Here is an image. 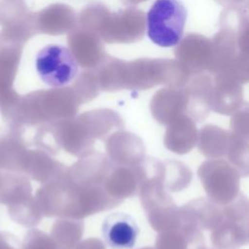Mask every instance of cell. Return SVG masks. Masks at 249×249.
I'll use <instances>...</instances> for the list:
<instances>
[{"label":"cell","instance_id":"obj_1","mask_svg":"<svg viewBox=\"0 0 249 249\" xmlns=\"http://www.w3.org/2000/svg\"><path fill=\"white\" fill-rule=\"evenodd\" d=\"M0 203L7 206L10 218L22 227L34 228L43 218L32 195L30 180L21 173L2 172Z\"/></svg>","mask_w":249,"mask_h":249},{"label":"cell","instance_id":"obj_2","mask_svg":"<svg viewBox=\"0 0 249 249\" xmlns=\"http://www.w3.org/2000/svg\"><path fill=\"white\" fill-rule=\"evenodd\" d=\"M187 10L180 0H156L147 14V35L156 45L174 47L182 39Z\"/></svg>","mask_w":249,"mask_h":249},{"label":"cell","instance_id":"obj_3","mask_svg":"<svg viewBox=\"0 0 249 249\" xmlns=\"http://www.w3.org/2000/svg\"><path fill=\"white\" fill-rule=\"evenodd\" d=\"M223 219L211 231V249H239L248 242V200L243 194L222 206Z\"/></svg>","mask_w":249,"mask_h":249},{"label":"cell","instance_id":"obj_4","mask_svg":"<svg viewBox=\"0 0 249 249\" xmlns=\"http://www.w3.org/2000/svg\"><path fill=\"white\" fill-rule=\"evenodd\" d=\"M208 199L219 206L233 200L239 194L240 174L225 160L211 159L201 163L197 170Z\"/></svg>","mask_w":249,"mask_h":249},{"label":"cell","instance_id":"obj_5","mask_svg":"<svg viewBox=\"0 0 249 249\" xmlns=\"http://www.w3.org/2000/svg\"><path fill=\"white\" fill-rule=\"evenodd\" d=\"M36 69L45 84L61 88L74 80L79 71V64L68 48L48 45L36 56Z\"/></svg>","mask_w":249,"mask_h":249},{"label":"cell","instance_id":"obj_6","mask_svg":"<svg viewBox=\"0 0 249 249\" xmlns=\"http://www.w3.org/2000/svg\"><path fill=\"white\" fill-rule=\"evenodd\" d=\"M114 163L104 154L90 151L67 168L66 176L73 183L84 187H104Z\"/></svg>","mask_w":249,"mask_h":249},{"label":"cell","instance_id":"obj_7","mask_svg":"<svg viewBox=\"0 0 249 249\" xmlns=\"http://www.w3.org/2000/svg\"><path fill=\"white\" fill-rule=\"evenodd\" d=\"M104 142L107 157L117 165L132 167L145 158L144 143L134 133L124 129L116 130Z\"/></svg>","mask_w":249,"mask_h":249},{"label":"cell","instance_id":"obj_8","mask_svg":"<svg viewBox=\"0 0 249 249\" xmlns=\"http://www.w3.org/2000/svg\"><path fill=\"white\" fill-rule=\"evenodd\" d=\"M102 236L112 249H131L139 229L135 220L126 213L117 212L105 217L101 227Z\"/></svg>","mask_w":249,"mask_h":249},{"label":"cell","instance_id":"obj_9","mask_svg":"<svg viewBox=\"0 0 249 249\" xmlns=\"http://www.w3.org/2000/svg\"><path fill=\"white\" fill-rule=\"evenodd\" d=\"M67 168L68 166L53 159L43 150H28L22 166V174L44 184L62 176Z\"/></svg>","mask_w":249,"mask_h":249},{"label":"cell","instance_id":"obj_10","mask_svg":"<svg viewBox=\"0 0 249 249\" xmlns=\"http://www.w3.org/2000/svg\"><path fill=\"white\" fill-rule=\"evenodd\" d=\"M183 223L193 225L200 231H212L223 219L222 207L209 199L199 197L180 207Z\"/></svg>","mask_w":249,"mask_h":249},{"label":"cell","instance_id":"obj_11","mask_svg":"<svg viewBox=\"0 0 249 249\" xmlns=\"http://www.w3.org/2000/svg\"><path fill=\"white\" fill-rule=\"evenodd\" d=\"M28 142L20 133L8 130L0 135V169L22 174Z\"/></svg>","mask_w":249,"mask_h":249},{"label":"cell","instance_id":"obj_12","mask_svg":"<svg viewBox=\"0 0 249 249\" xmlns=\"http://www.w3.org/2000/svg\"><path fill=\"white\" fill-rule=\"evenodd\" d=\"M197 134L196 125L191 119L178 118L167 124L163 143L166 149L175 154H187L196 145Z\"/></svg>","mask_w":249,"mask_h":249},{"label":"cell","instance_id":"obj_13","mask_svg":"<svg viewBox=\"0 0 249 249\" xmlns=\"http://www.w3.org/2000/svg\"><path fill=\"white\" fill-rule=\"evenodd\" d=\"M104 189L117 200H123L129 196H135L139 192V179L135 166L127 167L114 163L109 172Z\"/></svg>","mask_w":249,"mask_h":249},{"label":"cell","instance_id":"obj_14","mask_svg":"<svg viewBox=\"0 0 249 249\" xmlns=\"http://www.w3.org/2000/svg\"><path fill=\"white\" fill-rule=\"evenodd\" d=\"M101 113L85 114L77 118L88 136L94 141L96 139L105 141L113 129L121 130L124 128V124L118 115L107 114L108 112L104 111Z\"/></svg>","mask_w":249,"mask_h":249},{"label":"cell","instance_id":"obj_15","mask_svg":"<svg viewBox=\"0 0 249 249\" xmlns=\"http://www.w3.org/2000/svg\"><path fill=\"white\" fill-rule=\"evenodd\" d=\"M228 141L229 131L214 124H207L199 130L196 145L204 157L218 159L226 156Z\"/></svg>","mask_w":249,"mask_h":249},{"label":"cell","instance_id":"obj_16","mask_svg":"<svg viewBox=\"0 0 249 249\" xmlns=\"http://www.w3.org/2000/svg\"><path fill=\"white\" fill-rule=\"evenodd\" d=\"M83 232V219L59 218L53 224L51 237L57 249H75Z\"/></svg>","mask_w":249,"mask_h":249},{"label":"cell","instance_id":"obj_17","mask_svg":"<svg viewBox=\"0 0 249 249\" xmlns=\"http://www.w3.org/2000/svg\"><path fill=\"white\" fill-rule=\"evenodd\" d=\"M161 162V181L167 191L180 192L190 185L193 172L185 163L175 160H166Z\"/></svg>","mask_w":249,"mask_h":249},{"label":"cell","instance_id":"obj_18","mask_svg":"<svg viewBox=\"0 0 249 249\" xmlns=\"http://www.w3.org/2000/svg\"><path fill=\"white\" fill-rule=\"evenodd\" d=\"M240 176L248 175V136L229 131L227 154Z\"/></svg>","mask_w":249,"mask_h":249},{"label":"cell","instance_id":"obj_19","mask_svg":"<svg viewBox=\"0 0 249 249\" xmlns=\"http://www.w3.org/2000/svg\"><path fill=\"white\" fill-rule=\"evenodd\" d=\"M21 249H57L51 235L31 228L24 235Z\"/></svg>","mask_w":249,"mask_h":249},{"label":"cell","instance_id":"obj_20","mask_svg":"<svg viewBox=\"0 0 249 249\" xmlns=\"http://www.w3.org/2000/svg\"><path fill=\"white\" fill-rule=\"evenodd\" d=\"M155 249H188L189 244L180 231L160 232L157 237Z\"/></svg>","mask_w":249,"mask_h":249},{"label":"cell","instance_id":"obj_21","mask_svg":"<svg viewBox=\"0 0 249 249\" xmlns=\"http://www.w3.org/2000/svg\"><path fill=\"white\" fill-rule=\"evenodd\" d=\"M0 249H21V244L12 233L0 231Z\"/></svg>","mask_w":249,"mask_h":249},{"label":"cell","instance_id":"obj_22","mask_svg":"<svg viewBox=\"0 0 249 249\" xmlns=\"http://www.w3.org/2000/svg\"><path fill=\"white\" fill-rule=\"evenodd\" d=\"M75 249H106L104 243L95 237H89L78 243Z\"/></svg>","mask_w":249,"mask_h":249},{"label":"cell","instance_id":"obj_23","mask_svg":"<svg viewBox=\"0 0 249 249\" xmlns=\"http://www.w3.org/2000/svg\"><path fill=\"white\" fill-rule=\"evenodd\" d=\"M192 249H209L204 243H201V244H196V245H194V247Z\"/></svg>","mask_w":249,"mask_h":249},{"label":"cell","instance_id":"obj_24","mask_svg":"<svg viewBox=\"0 0 249 249\" xmlns=\"http://www.w3.org/2000/svg\"><path fill=\"white\" fill-rule=\"evenodd\" d=\"M140 249H155L153 247H144V248H140Z\"/></svg>","mask_w":249,"mask_h":249},{"label":"cell","instance_id":"obj_25","mask_svg":"<svg viewBox=\"0 0 249 249\" xmlns=\"http://www.w3.org/2000/svg\"><path fill=\"white\" fill-rule=\"evenodd\" d=\"M2 172H3V171H2V170H1V169H0V178H1V175H2Z\"/></svg>","mask_w":249,"mask_h":249}]
</instances>
